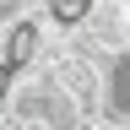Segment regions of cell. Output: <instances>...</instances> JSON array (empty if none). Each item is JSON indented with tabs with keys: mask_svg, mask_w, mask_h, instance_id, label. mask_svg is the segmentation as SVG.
<instances>
[{
	"mask_svg": "<svg viewBox=\"0 0 130 130\" xmlns=\"http://www.w3.org/2000/svg\"><path fill=\"white\" fill-rule=\"evenodd\" d=\"M76 130H119V125H114V119H103V114H92V119H81Z\"/></svg>",
	"mask_w": 130,
	"mask_h": 130,
	"instance_id": "obj_1",
	"label": "cell"
},
{
	"mask_svg": "<svg viewBox=\"0 0 130 130\" xmlns=\"http://www.w3.org/2000/svg\"><path fill=\"white\" fill-rule=\"evenodd\" d=\"M22 130H43V125H22Z\"/></svg>",
	"mask_w": 130,
	"mask_h": 130,
	"instance_id": "obj_2",
	"label": "cell"
}]
</instances>
